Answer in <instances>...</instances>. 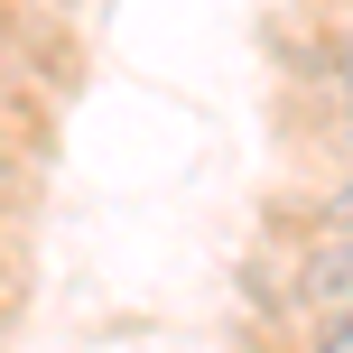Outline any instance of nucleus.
Returning a JSON list of instances; mask_svg holds the SVG:
<instances>
[{
  "label": "nucleus",
  "mask_w": 353,
  "mask_h": 353,
  "mask_svg": "<svg viewBox=\"0 0 353 353\" xmlns=\"http://www.w3.org/2000/svg\"><path fill=\"white\" fill-rule=\"evenodd\" d=\"M316 353H353V335H344V307H325V335H316Z\"/></svg>",
  "instance_id": "1"
},
{
  "label": "nucleus",
  "mask_w": 353,
  "mask_h": 353,
  "mask_svg": "<svg viewBox=\"0 0 353 353\" xmlns=\"http://www.w3.org/2000/svg\"><path fill=\"white\" fill-rule=\"evenodd\" d=\"M0 176H10V149H0Z\"/></svg>",
  "instance_id": "2"
}]
</instances>
